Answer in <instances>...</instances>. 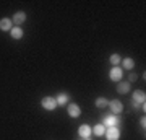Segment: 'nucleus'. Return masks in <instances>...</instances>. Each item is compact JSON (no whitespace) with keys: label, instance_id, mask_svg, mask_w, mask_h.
Wrapping results in <instances>:
<instances>
[{"label":"nucleus","instance_id":"1","mask_svg":"<svg viewBox=\"0 0 146 140\" xmlns=\"http://www.w3.org/2000/svg\"><path fill=\"white\" fill-rule=\"evenodd\" d=\"M120 122H122V119H120L119 114H109V116H106L104 119H102L101 124L104 125V127H119Z\"/></svg>","mask_w":146,"mask_h":140},{"label":"nucleus","instance_id":"2","mask_svg":"<svg viewBox=\"0 0 146 140\" xmlns=\"http://www.w3.org/2000/svg\"><path fill=\"white\" fill-rule=\"evenodd\" d=\"M109 78L112 80V82L119 83L122 78H123V68L120 67V65H117V67H112L109 72Z\"/></svg>","mask_w":146,"mask_h":140},{"label":"nucleus","instance_id":"3","mask_svg":"<svg viewBox=\"0 0 146 140\" xmlns=\"http://www.w3.org/2000/svg\"><path fill=\"white\" fill-rule=\"evenodd\" d=\"M41 106L46 111H54V109L57 108V101H55V98H52V96H44V98L41 99Z\"/></svg>","mask_w":146,"mask_h":140},{"label":"nucleus","instance_id":"4","mask_svg":"<svg viewBox=\"0 0 146 140\" xmlns=\"http://www.w3.org/2000/svg\"><path fill=\"white\" fill-rule=\"evenodd\" d=\"M106 140H120V129L119 127H106Z\"/></svg>","mask_w":146,"mask_h":140},{"label":"nucleus","instance_id":"5","mask_svg":"<svg viewBox=\"0 0 146 140\" xmlns=\"http://www.w3.org/2000/svg\"><path fill=\"white\" fill-rule=\"evenodd\" d=\"M67 114L70 116V117H73V119H76V117L81 116V108L75 103H68L67 104Z\"/></svg>","mask_w":146,"mask_h":140},{"label":"nucleus","instance_id":"6","mask_svg":"<svg viewBox=\"0 0 146 140\" xmlns=\"http://www.w3.org/2000/svg\"><path fill=\"white\" fill-rule=\"evenodd\" d=\"M109 109L112 114H122V111H123V104H122V101H119V99H112V101H109Z\"/></svg>","mask_w":146,"mask_h":140},{"label":"nucleus","instance_id":"7","mask_svg":"<svg viewBox=\"0 0 146 140\" xmlns=\"http://www.w3.org/2000/svg\"><path fill=\"white\" fill-rule=\"evenodd\" d=\"M11 23L15 26H21L23 23H26V13L25 11H16V13H13Z\"/></svg>","mask_w":146,"mask_h":140},{"label":"nucleus","instance_id":"8","mask_svg":"<svg viewBox=\"0 0 146 140\" xmlns=\"http://www.w3.org/2000/svg\"><path fill=\"white\" fill-rule=\"evenodd\" d=\"M146 99V93L143 91V90H135L133 91V94H131V101L133 103H138V104H143Z\"/></svg>","mask_w":146,"mask_h":140},{"label":"nucleus","instance_id":"9","mask_svg":"<svg viewBox=\"0 0 146 140\" xmlns=\"http://www.w3.org/2000/svg\"><path fill=\"white\" fill-rule=\"evenodd\" d=\"M91 134H93V127H91V125H88V124L80 125V129H78V135L81 137V139L91 137Z\"/></svg>","mask_w":146,"mask_h":140},{"label":"nucleus","instance_id":"10","mask_svg":"<svg viewBox=\"0 0 146 140\" xmlns=\"http://www.w3.org/2000/svg\"><path fill=\"white\" fill-rule=\"evenodd\" d=\"M117 93H120V94L130 93V83L127 82V80H120L117 83Z\"/></svg>","mask_w":146,"mask_h":140},{"label":"nucleus","instance_id":"11","mask_svg":"<svg viewBox=\"0 0 146 140\" xmlns=\"http://www.w3.org/2000/svg\"><path fill=\"white\" fill-rule=\"evenodd\" d=\"M11 28H13L11 18H2V20H0V31L10 33V31H11Z\"/></svg>","mask_w":146,"mask_h":140},{"label":"nucleus","instance_id":"12","mask_svg":"<svg viewBox=\"0 0 146 140\" xmlns=\"http://www.w3.org/2000/svg\"><path fill=\"white\" fill-rule=\"evenodd\" d=\"M10 34H11V38H13V39H16V41H18V39H21V38H23L25 31H23V28H21V26H13V28H11V31H10Z\"/></svg>","mask_w":146,"mask_h":140},{"label":"nucleus","instance_id":"13","mask_svg":"<svg viewBox=\"0 0 146 140\" xmlns=\"http://www.w3.org/2000/svg\"><path fill=\"white\" fill-rule=\"evenodd\" d=\"M55 101H57V106H65V104H68V101H70V94L60 93V94H57Z\"/></svg>","mask_w":146,"mask_h":140},{"label":"nucleus","instance_id":"14","mask_svg":"<svg viewBox=\"0 0 146 140\" xmlns=\"http://www.w3.org/2000/svg\"><path fill=\"white\" fill-rule=\"evenodd\" d=\"M122 68H123V70H131V68L135 67V60H133V59L131 57H127V59H122Z\"/></svg>","mask_w":146,"mask_h":140},{"label":"nucleus","instance_id":"15","mask_svg":"<svg viewBox=\"0 0 146 140\" xmlns=\"http://www.w3.org/2000/svg\"><path fill=\"white\" fill-rule=\"evenodd\" d=\"M107 104H109V101L104 98V96H99V98H96V101H94V106L98 109H104L107 108Z\"/></svg>","mask_w":146,"mask_h":140},{"label":"nucleus","instance_id":"16","mask_svg":"<svg viewBox=\"0 0 146 140\" xmlns=\"http://www.w3.org/2000/svg\"><path fill=\"white\" fill-rule=\"evenodd\" d=\"M104 132H106V127L102 124H96L93 127V134L96 135V137H102V135H104Z\"/></svg>","mask_w":146,"mask_h":140},{"label":"nucleus","instance_id":"17","mask_svg":"<svg viewBox=\"0 0 146 140\" xmlns=\"http://www.w3.org/2000/svg\"><path fill=\"white\" fill-rule=\"evenodd\" d=\"M109 62L112 64V67H117V65H120V62H122V57H120L119 54H112L109 59Z\"/></svg>","mask_w":146,"mask_h":140},{"label":"nucleus","instance_id":"18","mask_svg":"<svg viewBox=\"0 0 146 140\" xmlns=\"http://www.w3.org/2000/svg\"><path fill=\"white\" fill-rule=\"evenodd\" d=\"M136 80H138V73L131 72L130 75H128V80H127V82H128V83H131V82H136Z\"/></svg>","mask_w":146,"mask_h":140},{"label":"nucleus","instance_id":"19","mask_svg":"<svg viewBox=\"0 0 146 140\" xmlns=\"http://www.w3.org/2000/svg\"><path fill=\"white\" fill-rule=\"evenodd\" d=\"M140 124H141V127H143V130H145V125H146V119H145V116L140 119Z\"/></svg>","mask_w":146,"mask_h":140},{"label":"nucleus","instance_id":"20","mask_svg":"<svg viewBox=\"0 0 146 140\" xmlns=\"http://www.w3.org/2000/svg\"><path fill=\"white\" fill-rule=\"evenodd\" d=\"M81 140H91V137H86V139H81Z\"/></svg>","mask_w":146,"mask_h":140}]
</instances>
